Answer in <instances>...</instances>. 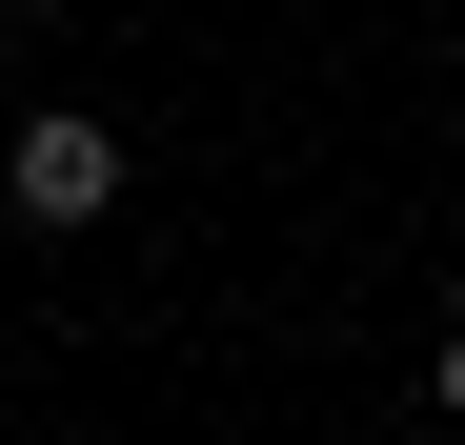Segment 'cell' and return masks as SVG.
<instances>
[{"label":"cell","instance_id":"2","mask_svg":"<svg viewBox=\"0 0 465 445\" xmlns=\"http://www.w3.org/2000/svg\"><path fill=\"white\" fill-rule=\"evenodd\" d=\"M425 405H445V425H465V324H445V344H425Z\"/></svg>","mask_w":465,"mask_h":445},{"label":"cell","instance_id":"1","mask_svg":"<svg viewBox=\"0 0 465 445\" xmlns=\"http://www.w3.org/2000/svg\"><path fill=\"white\" fill-rule=\"evenodd\" d=\"M0 203H21V222H102V203H122V122H82V102H41L21 142H0Z\"/></svg>","mask_w":465,"mask_h":445}]
</instances>
